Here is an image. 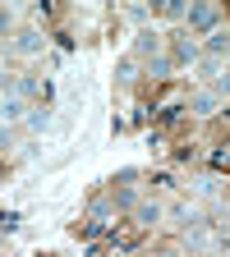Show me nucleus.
Masks as SVG:
<instances>
[{"label":"nucleus","mask_w":230,"mask_h":257,"mask_svg":"<svg viewBox=\"0 0 230 257\" xmlns=\"http://www.w3.org/2000/svg\"><path fill=\"white\" fill-rule=\"evenodd\" d=\"M212 19H216V14H212L207 5H198V10H189V23H193V28H212Z\"/></svg>","instance_id":"obj_1"},{"label":"nucleus","mask_w":230,"mask_h":257,"mask_svg":"<svg viewBox=\"0 0 230 257\" xmlns=\"http://www.w3.org/2000/svg\"><path fill=\"white\" fill-rule=\"evenodd\" d=\"M193 106H198V110H212V106H216V96H212V92H198V96H193Z\"/></svg>","instance_id":"obj_2"}]
</instances>
